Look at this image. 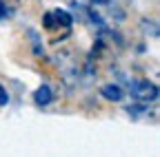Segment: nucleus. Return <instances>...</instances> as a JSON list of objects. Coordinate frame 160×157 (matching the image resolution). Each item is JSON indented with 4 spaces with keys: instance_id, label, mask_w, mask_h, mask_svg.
<instances>
[{
    "instance_id": "1",
    "label": "nucleus",
    "mask_w": 160,
    "mask_h": 157,
    "mask_svg": "<svg viewBox=\"0 0 160 157\" xmlns=\"http://www.w3.org/2000/svg\"><path fill=\"white\" fill-rule=\"evenodd\" d=\"M45 20H56V22H51L49 27H69L71 25V16L67 13V11H60V9H56V11H51V13H47L45 16Z\"/></svg>"
},
{
    "instance_id": "4",
    "label": "nucleus",
    "mask_w": 160,
    "mask_h": 157,
    "mask_svg": "<svg viewBox=\"0 0 160 157\" xmlns=\"http://www.w3.org/2000/svg\"><path fill=\"white\" fill-rule=\"evenodd\" d=\"M7 102H9V95H7V91L2 86H0V106H5Z\"/></svg>"
},
{
    "instance_id": "5",
    "label": "nucleus",
    "mask_w": 160,
    "mask_h": 157,
    "mask_svg": "<svg viewBox=\"0 0 160 157\" xmlns=\"http://www.w3.org/2000/svg\"><path fill=\"white\" fill-rule=\"evenodd\" d=\"M5 13H7V7H5L2 2H0V18H5Z\"/></svg>"
},
{
    "instance_id": "3",
    "label": "nucleus",
    "mask_w": 160,
    "mask_h": 157,
    "mask_svg": "<svg viewBox=\"0 0 160 157\" xmlns=\"http://www.w3.org/2000/svg\"><path fill=\"white\" fill-rule=\"evenodd\" d=\"M102 93H105V97H109V100H120V97H122V91L118 86H105Z\"/></svg>"
},
{
    "instance_id": "2",
    "label": "nucleus",
    "mask_w": 160,
    "mask_h": 157,
    "mask_svg": "<svg viewBox=\"0 0 160 157\" xmlns=\"http://www.w3.org/2000/svg\"><path fill=\"white\" fill-rule=\"evenodd\" d=\"M49 100H51V91H49V86H40L38 93H36V102H38V104H47Z\"/></svg>"
}]
</instances>
